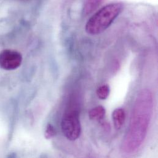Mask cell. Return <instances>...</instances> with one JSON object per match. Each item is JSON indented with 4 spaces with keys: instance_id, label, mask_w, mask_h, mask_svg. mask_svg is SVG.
<instances>
[{
    "instance_id": "1",
    "label": "cell",
    "mask_w": 158,
    "mask_h": 158,
    "mask_svg": "<svg viewBox=\"0 0 158 158\" xmlns=\"http://www.w3.org/2000/svg\"><path fill=\"white\" fill-rule=\"evenodd\" d=\"M153 100L149 89L142 90L136 99L129 130L123 142L127 153L135 152L143 143L153 114Z\"/></svg>"
},
{
    "instance_id": "2",
    "label": "cell",
    "mask_w": 158,
    "mask_h": 158,
    "mask_svg": "<svg viewBox=\"0 0 158 158\" xmlns=\"http://www.w3.org/2000/svg\"><path fill=\"white\" fill-rule=\"evenodd\" d=\"M123 9L122 3L107 4L95 12L87 22L85 30L87 34L96 35L105 31L118 17Z\"/></svg>"
},
{
    "instance_id": "3",
    "label": "cell",
    "mask_w": 158,
    "mask_h": 158,
    "mask_svg": "<svg viewBox=\"0 0 158 158\" xmlns=\"http://www.w3.org/2000/svg\"><path fill=\"white\" fill-rule=\"evenodd\" d=\"M61 126L63 134L67 139L71 141L78 139L81 134L78 111L70 110L66 112L62 118Z\"/></svg>"
},
{
    "instance_id": "4",
    "label": "cell",
    "mask_w": 158,
    "mask_h": 158,
    "mask_svg": "<svg viewBox=\"0 0 158 158\" xmlns=\"http://www.w3.org/2000/svg\"><path fill=\"white\" fill-rule=\"evenodd\" d=\"M22 62V56L17 51L5 49L0 52V68L5 70H14L19 68Z\"/></svg>"
},
{
    "instance_id": "5",
    "label": "cell",
    "mask_w": 158,
    "mask_h": 158,
    "mask_svg": "<svg viewBox=\"0 0 158 158\" xmlns=\"http://www.w3.org/2000/svg\"><path fill=\"white\" fill-rule=\"evenodd\" d=\"M112 118L114 127L117 130H119L124 124L126 119L125 111L121 108H116L112 114Z\"/></svg>"
},
{
    "instance_id": "6",
    "label": "cell",
    "mask_w": 158,
    "mask_h": 158,
    "mask_svg": "<svg viewBox=\"0 0 158 158\" xmlns=\"http://www.w3.org/2000/svg\"><path fill=\"white\" fill-rule=\"evenodd\" d=\"M106 113L105 108L102 106H97L90 110L89 117L90 119L94 121H101L104 118Z\"/></svg>"
},
{
    "instance_id": "7",
    "label": "cell",
    "mask_w": 158,
    "mask_h": 158,
    "mask_svg": "<svg viewBox=\"0 0 158 158\" xmlns=\"http://www.w3.org/2000/svg\"><path fill=\"white\" fill-rule=\"evenodd\" d=\"M103 1H104V0H85L83 7L84 14L87 15L92 13L102 3Z\"/></svg>"
},
{
    "instance_id": "8",
    "label": "cell",
    "mask_w": 158,
    "mask_h": 158,
    "mask_svg": "<svg viewBox=\"0 0 158 158\" xmlns=\"http://www.w3.org/2000/svg\"><path fill=\"white\" fill-rule=\"evenodd\" d=\"M110 92V87L107 84H104L99 87L97 90V97L101 100H105L109 96Z\"/></svg>"
},
{
    "instance_id": "9",
    "label": "cell",
    "mask_w": 158,
    "mask_h": 158,
    "mask_svg": "<svg viewBox=\"0 0 158 158\" xmlns=\"http://www.w3.org/2000/svg\"><path fill=\"white\" fill-rule=\"evenodd\" d=\"M56 135V130L54 127V126L51 123L48 124L44 132V137L46 139H51L54 138Z\"/></svg>"
}]
</instances>
